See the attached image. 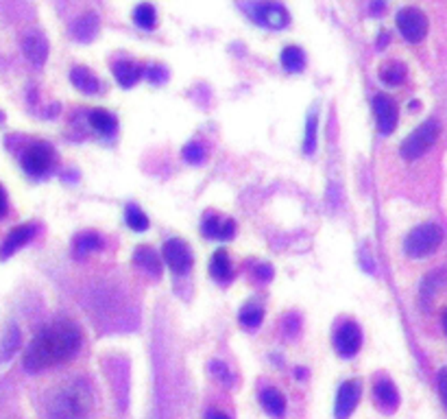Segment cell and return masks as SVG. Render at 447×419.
Listing matches in <instances>:
<instances>
[{"label":"cell","instance_id":"cell-19","mask_svg":"<svg viewBox=\"0 0 447 419\" xmlns=\"http://www.w3.org/2000/svg\"><path fill=\"white\" fill-rule=\"evenodd\" d=\"M113 77H116V81H118L123 88H131L142 77V68L138 66L136 61L125 59V61H118L113 66Z\"/></svg>","mask_w":447,"mask_h":419},{"label":"cell","instance_id":"cell-32","mask_svg":"<svg viewBox=\"0 0 447 419\" xmlns=\"http://www.w3.org/2000/svg\"><path fill=\"white\" fill-rule=\"evenodd\" d=\"M437 386H439V395L443 400V406L447 409V367H443L439 376H437Z\"/></svg>","mask_w":447,"mask_h":419},{"label":"cell","instance_id":"cell-18","mask_svg":"<svg viewBox=\"0 0 447 419\" xmlns=\"http://www.w3.org/2000/svg\"><path fill=\"white\" fill-rule=\"evenodd\" d=\"M90 125L96 134H101L105 138L113 136L116 129H118V120H116L113 114H109L107 109H94L90 111Z\"/></svg>","mask_w":447,"mask_h":419},{"label":"cell","instance_id":"cell-13","mask_svg":"<svg viewBox=\"0 0 447 419\" xmlns=\"http://www.w3.org/2000/svg\"><path fill=\"white\" fill-rule=\"evenodd\" d=\"M373 397H375V404L384 413H393L397 406H400V393H397L395 384L389 378H382V380L375 382Z\"/></svg>","mask_w":447,"mask_h":419},{"label":"cell","instance_id":"cell-7","mask_svg":"<svg viewBox=\"0 0 447 419\" xmlns=\"http://www.w3.org/2000/svg\"><path fill=\"white\" fill-rule=\"evenodd\" d=\"M22 168L33 175V177H40L46 171H51L55 157H53V149L46 147V144H31V147L22 153Z\"/></svg>","mask_w":447,"mask_h":419},{"label":"cell","instance_id":"cell-12","mask_svg":"<svg viewBox=\"0 0 447 419\" xmlns=\"http://www.w3.org/2000/svg\"><path fill=\"white\" fill-rule=\"evenodd\" d=\"M201 234L205 238H214V240H231L236 234V223L231 219H223V216H217V214H210L203 219V228H201Z\"/></svg>","mask_w":447,"mask_h":419},{"label":"cell","instance_id":"cell-25","mask_svg":"<svg viewBox=\"0 0 447 419\" xmlns=\"http://www.w3.org/2000/svg\"><path fill=\"white\" fill-rule=\"evenodd\" d=\"M238 319H240V324H242L244 328H249V330L258 328V326L262 324V319H264L262 306H258V303H253V301H251V303H244L242 308H240Z\"/></svg>","mask_w":447,"mask_h":419},{"label":"cell","instance_id":"cell-6","mask_svg":"<svg viewBox=\"0 0 447 419\" xmlns=\"http://www.w3.org/2000/svg\"><path fill=\"white\" fill-rule=\"evenodd\" d=\"M362 345V332L358 328V324H354V321H345V324H340L334 332V349L338 356L343 358H352L358 354Z\"/></svg>","mask_w":447,"mask_h":419},{"label":"cell","instance_id":"cell-30","mask_svg":"<svg viewBox=\"0 0 447 419\" xmlns=\"http://www.w3.org/2000/svg\"><path fill=\"white\" fill-rule=\"evenodd\" d=\"M314 147H317V114H312L308 118V127H306V144H304V151L312 153Z\"/></svg>","mask_w":447,"mask_h":419},{"label":"cell","instance_id":"cell-5","mask_svg":"<svg viewBox=\"0 0 447 419\" xmlns=\"http://www.w3.org/2000/svg\"><path fill=\"white\" fill-rule=\"evenodd\" d=\"M395 22H397V29H400L402 38L410 44H417L428 35V18H425V13L417 7L400 9L397 11Z\"/></svg>","mask_w":447,"mask_h":419},{"label":"cell","instance_id":"cell-8","mask_svg":"<svg viewBox=\"0 0 447 419\" xmlns=\"http://www.w3.org/2000/svg\"><path fill=\"white\" fill-rule=\"evenodd\" d=\"M373 114L377 120V129L379 134H393L397 127V118H400V109H397V103L391 99L389 94H375L373 96Z\"/></svg>","mask_w":447,"mask_h":419},{"label":"cell","instance_id":"cell-34","mask_svg":"<svg viewBox=\"0 0 447 419\" xmlns=\"http://www.w3.org/2000/svg\"><path fill=\"white\" fill-rule=\"evenodd\" d=\"M256 276L260 278V280H271V276H273V271H271V267H267V264H258V269H256Z\"/></svg>","mask_w":447,"mask_h":419},{"label":"cell","instance_id":"cell-2","mask_svg":"<svg viewBox=\"0 0 447 419\" xmlns=\"http://www.w3.org/2000/svg\"><path fill=\"white\" fill-rule=\"evenodd\" d=\"M92 411V391L86 382L63 384L51 402V419H88Z\"/></svg>","mask_w":447,"mask_h":419},{"label":"cell","instance_id":"cell-28","mask_svg":"<svg viewBox=\"0 0 447 419\" xmlns=\"http://www.w3.org/2000/svg\"><path fill=\"white\" fill-rule=\"evenodd\" d=\"M125 221L134 232H144L148 228V216L142 212L138 205H129L125 209Z\"/></svg>","mask_w":447,"mask_h":419},{"label":"cell","instance_id":"cell-20","mask_svg":"<svg viewBox=\"0 0 447 419\" xmlns=\"http://www.w3.org/2000/svg\"><path fill=\"white\" fill-rule=\"evenodd\" d=\"M98 33V15L96 13H86L72 24V35L79 42H90Z\"/></svg>","mask_w":447,"mask_h":419},{"label":"cell","instance_id":"cell-16","mask_svg":"<svg viewBox=\"0 0 447 419\" xmlns=\"http://www.w3.org/2000/svg\"><path fill=\"white\" fill-rule=\"evenodd\" d=\"M134 262H136L140 269H144V271L148 273V276L159 278V273H162V260H159V255L153 251V247H146V245L138 247V249L134 251Z\"/></svg>","mask_w":447,"mask_h":419},{"label":"cell","instance_id":"cell-36","mask_svg":"<svg viewBox=\"0 0 447 419\" xmlns=\"http://www.w3.org/2000/svg\"><path fill=\"white\" fill-rule=\"evenodd\" d=\"M205 419H231V417L225 415V413H221V411H210V413L205 415Z\"/></svg>","mask_w":447,"mask_h":419},{"label":"cell","instance_id":"cell-1","mask_svg":"<svg viewBox=\"0 0 447 419\" xmlns=\"http://www.w3.org/2000/svg\"><path fill=\"white\" fill-rule=\"evenodd\" d=\"M81 347V330L72 321H55L42 328L24 351V369L31 374L44 372L70 361Z\"/></svg>","mask_w":447,"mask_h":419},{"label":"cell","instance_id":"cell-22","mask_svg":"<svg viewBox=\"0 0 447 419\" xmlns=\"http://www.w3.org/2000/svg\"><path fill=\"white\" fill-rule=\"evenodd\" d=\"M210 273H212V278H214V280H219V282H227L231 276H234V269H231V262H229L227 251L219 249L217 253L212 255Z\"/></svg>","mask_w":447,"mask_h":419},{"label":"cell","instance_id":"cell-23","mask_svg":"<svg viewBox=\"0 0 447 419\" xmlns=\"http://www.w3.org/2000/svg\"><path fill=\"white\" fill-rule=\"evenodd\" d=\"M281 66L288 72H301L306 66V55L299 46H286L281 53Z\"/></svg>","mask_w":447,"mask_h":419},{"label":"cell","instance_id":"cell-26","mask_svg":"<svg viewBox=\"0 0 447 419\" xmlns=\"http://www.w3.org/2000/svg\"><path fill=\"white\" fill-rule=\"evenodd\" d=\"M103 247V238L94 234V232H84L74 238V251L77 255H84V253H90V251H96Z\"/></svg>","mask_w":447,"mask_h":419},{"label":"cell","instance_id":"cell-10","mask_svg":"<svg viewBox=\"0 0 447 419\" xmlns=\"http://www.w3.org/2000/svg\"><path fill=\"white\" fill-rule=\"evenodd\" d=\"M362 395V384L360 380H347L340 384V389L336 393V404H334V415L336 419H347L358 406Z\"/></svg>","mask_w":447,"mask_h":419},{"label":"cell","instance_id":"cell-21","mask_svg":"<svg viewBox=\"0 0 447 419\" xmlns=\"http://www.w3.org/2000/svg\"><path fill=\"white\" fill-rule=\"evenodd\" d=\"M70 81H72V86H74L77 90L86 92V94H96L98 88H101V81H98V79H96L88 68H81V66L72 68Z\"/></svg>","mask_w":447,"mask_h":419},{"label":"cell","instance_id":"cell-33","mask_svg":"<svg viewBox=\"0 0 447 419\" xmlns=\"http://www.w3.org/2000/svg\"><path fill=\"white\" fill-rule=\"evenodd\" d=\"M148 77H151V81H155V84H162L164 79H166V70H164L162 66H155V68L148 70Z\"/></svg>","mask_w":447,"mask_h":419},{"label":"cell","instance_id":"cell-15","mask_svg":"<svg viewBox=\"0 0 447 419\" xmlns=\"http://www.w3.org/2000/svg\"><path fill=\"white\" fill-rule=\"evenodd\" d=\"M22 51L26 55V59L36 66H42L48 57V42L42 33H29L22 40Z\"/></svg>","mask_w":447,"mask_h":419},{"label":"cell","instance_id":"cell-11","mask_svg":"<svg viewBox=\"0 0 447 419\" xmlns=\"http://www.w3.org/2000/svg\"><path fill=\"white\" fill-rule=\"evenodd\" d=\"M253 20L269 29H284L290 22V15L286 7L279 3H260L253 9Z\"/></svg>","mask_w":447,"mask_h":419},{"label":"cell","instance_id":"cell-35","mask_svg":"<svg viewBox=\"0 0 447 419\" xmlns=\"http://www.w3.org/2000/svg\"><path fill=\"white\" fill-rule=\"evenodd\" d=\"M5 214H7V192L3 186H0V216H5Z\"/></svg>","mask_w":447,"mask_h":419},{"label":"cell","instance_id":"cell-3","mask_svg":"<svg viewBox=\"0 0 447 419\" xmlns=\"http://www.w3.org/2000/svg\"><path fill=\"white\" fill-rule=\"evenodd\" d=\"M443 243V230L437 223H423L412 230L404 240V251L410 258H425L434 253Z\"/></svg>","mask_w":447,"mask_h":419},{"label":"cell","instance_id":"cell-37","mask_svg":"<svg viewBox=\"0 0 447 419\" xmlns=\"http://www.w3.org/2000/svg\"><path fill=\"white\" fill-rule=\"evenodd\" d=\"M443 326H445V332H447V310L443 313Z\"/></svg>","mask_w":447,"mask_h":419},{"label":"cell","instance_id":"cell-24","mask_svg":"<svg viewBox=\"0 0 447 419\" xmlns=\"http://www.w3.org/2000/svg\"><path fill=\"white\" fill-rule=\"evenodd\" d=\"M379 79H382L386 86H400L406 79V66L402 61H389L379 68Z\"/></svg>","mask_w":447,"mask_h":419},{"label":"cell","instance_id":"cell-29","mask_svg":"<svg viewBox=\"0 0 447 419\" xmlns=\"http://www.w3.org/2000/svg\"><path fill=\"white\" fill-rule=\"evenodd\" d=\"M18 345H20V332H18V328H9V332L5 334V341H3V354H0V358H9L11 354L18 349Z\"/></svg>","mask_w":447,"mask_h":419},{"label":"cell","instance_id":"cell-4","mask_svg":"<svg viewBox=\"0 0 447 419\" xmlns=\"http://www.w3.org/2000/svg\"><path fill=\"white\" fill-rule=\"evenodd\" d=\"M439 134H441V127L434 118L421 122L415 132L402 142V149H400L402 157L404 159H419L423 153H428L434 147V142L439 140Z\"/></svg>","mask_w":447,"mask_h":419},{"label":"cell","instance_id":"cell-14","mask_svg":"<svg viewBox=\"0 0 447 419\" xmlns=\"http://www.w3.org/2000/svg\"><path fill=\"white\" fill-rule=\"evenodd\" d=\"M33 234H36V225H31V223H26V225H18L7 238H5V243H3V247H0V258H9V255H13L18 249H22L29 240L33 238Z\"/></svg>","mask_w":447,"mask_h":419},{"label":"cell","instance_id":"cell-27","mask_svg":"<svg viewBox=\"0 0 447 419\" xmlns=\"http://www.w3.org/2000/svg\"><path fill=\"white\" fill-rule=\"evenodd\" d=\"M134 20H136V24L142 26V29H153V26L157 24V11H155L153 5L142 3V5H138L136 11H134Z\"/></svg>","mask_w":447,"mask_h":419},{"label":"cell","instance_id":"cell-31","mask_svg":"<svg viewBox=\"0 0 447 419\" xmlns=\"http://www.w3.org/2000/svg\"><path fill=\"white\" fill-rule=\"evenodd\" d=\"M203 157H205V151L201 149V144H198V142H190L188 147L184 149V159H186V162H190V164H198Z\"/></svg>","mask_w":447,"mask_h":419},{"label":"cell","instance_id":"cell-17","mask_svg":"<svg viewBox=\"0 0 447 419\" xmlns=\"http://www.w3.org/2000/svg\"><path fill=\"white\" fill-rule=\"evenodd\" d=\"M260 402H262L264 411H267L271 417H275V419L284 417V413H286V397L281 395L277 389H273V386H269V389H264L260 393Z\"/></svg>","mask_w":447,"mask_h":419},{"label":"cell","instance_id":"cell-9","mask_svg":"<svg viewBox=\"0 0 447 419\" xmlns=\"http://www.w3.org/2000/svg\"><path fill=\"white\" fill-rule=\"evenodd\" d=\"M162 253H164V262H166L171 267V271L177 273V276L190 271V267H192V251L188 249V245L184 243V240H179V238L166 240V243H164Z\"/></svg>","mask_w":447,"mask_h":419}]
</instances>
